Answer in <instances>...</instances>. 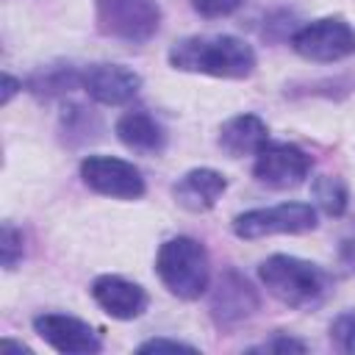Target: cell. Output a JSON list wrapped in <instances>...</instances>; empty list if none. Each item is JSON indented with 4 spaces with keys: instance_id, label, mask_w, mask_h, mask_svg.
I'll return each mask as SVG.
<instances>
[{
    "instance_id": "cell-19",
    "label": "cell",
    "mask_w": 355,
    "mask_h": 355,
    "mask_svg": "<svg viewBox=\"0 0 355 355\" xmlns=\"http://www.w3.org/2000/svg\"><path fill=\"white\" fill-rule=\"evenodd\" d=\"M330 333H333L336 344H338L344 352L355 355V316H352V313H347V316H338V319L333 322Z\"/></svg>"
},
{
    "instance_id": "cell-6",
    "label": "cell",
    "mask_w": 355,
    "mask_h": 355,
    "mask_svg": "<svg viewBox=\"0 0 355 355\" xmlns=\"http://www.w3.org/2000/svg\"><path fill=\"white\" fill-rule=\"evenodd\" d=\"M291 47L305 61H341L355 55V28L341 17H322L302 25L291 36Z\"/></svg>"
},
{
    "instance_id": "cell-9",
    "label": "cell",
    "mask_w": 355,
    "mask_h": 355,
    "mask_svg": "<svg viewBox=\"0 0 355 355\" xmlns=\"http://www.w3.org/2000/svg\"><path fill=\"white\" fill-rule=\"evenodd\" d=\"M261 305L258 291L236 269H225L211 294V316L222 330H233L247 322Z\"/></svg>"
},
{
    "instance_id": "cell-13",
    "label": "cell",
    "mask_w": 355,
    "mask_h": 355,
    "mask_svg": "<svg viewBox=\"0 0 355 355\" xmlns=\"http://www.w3.org/2000/svg\"><path fill=\"white\" fill-rule=\"evenodd\" d=\"M225 189H227V180L222 172L211 166H197L178 178V183L172 186V197L180 208L191 214H205L219 202Z\"/></svg>"
},
{
    "instance_id": "cell-2",
    "label": "cell",
    "mask_w": 355,
    "mask_h": 355,
    "mask_svg": "<svg viewBox=\"0 0 355 355\" xmlns=\"http://www.w3.org/2000/svg\"><path fill=\"white\" fill-rule=\"evenodd\" d=\"M258 277L277 302L297 311L319 308L333 288L330 275L319 263H311L297 255H283V252L261 261Z\"/></svg>"
},
{
    "instance_id": "cell-1",
    "label": "cell",
    "mask_w": 355,
    "mask_h": 355,
    "mask_svg": "<svg viewBox=\"0 0 355 355\" xmlns=\"http://www.w3.org/2000/svg\"><path fill=\"white\" fill-rule=\"evenodd\" d=\"M169 64L180 72L241 80L255 69V50L230 33H197L169 47Z\"/></svg>"
},
{
    "instance_id": "cell-18",
    "label": "cell",
    "mask_w": 355,
    "mask_h": 355,
    "mask_svg": "<svg viewBox=\"0 0 355 355\" xmlns=\"http://www.w3.org/2000/svg\"><path fill=\"white\" fill-rule=\"evenodd\" d=\"M0 258L6 269H14L22 261V233L11 225L3 222V233H0Z\"/></svg>"
},
{
    "instance_id": "cell-5",
    "label": "cell",
    "mask_w": 355,
    "mask_h": 355,
    "mask_svg": "<svg viewBox=\"0 0 355 355\" xmlns=\"http://www.w3.org/2000/svg\"><path fill=\"white\" fill-rule=\"evenodd\" d=\"M316 227V208L311 202H280L269 208H252L233 219V233L239 239H263L277 233H308Z\"/></svg>"
},
{
    "instance_id": "cell-17",
    "label": "cell",
    "mask_w": 355,
    "mask_h": 355,
    "mask_svg": "<svg viewBox=\"0 0 355 355\" xmlns=\"http://www.w3.org/2000/svg\"><path fill=\"white\" fill-rule=\"evenodd\" d=\"M80 75L83 72H75L72 67H44V72H36L33 78V92L36 94H61V92H69L72 86H80Z\"/></svg>"
},
{
    "instance_id": "cell-20",
    "label": "cell",
    "mask_w": 355,
    "mask_h": 355,
    "mask_svg": "<svg viewBox=\"0 0 355 355\" xmlns=\"http://www.w3.org/2000/svg\"><path fill=\"white\" fill-rule=\"evenodd\" d=\"M241 3H244V0H191L194 11L202 14V17H208V19H214V17H227V14L239 11Z\"/></svg>"
},
{
    "instance_id": "cell-12",
    "label": "cell",
    "mask_w": 355,
    "mask_h": 355,
    "mask_svg": "<svg viewBox=\"0 0 355 355\" xmlns=\"http://www.w3.org/2000/svg\"><path fill=\"white\" fill-rule=\"evenodd\" d=\"M92 297L94 302L111 316V319H119V322H128V319H139L144 311H147V291L133 283V280H125L119 275H100L94 277L92 283Z\"/></svg>"
},
{
    "instance_id": "cell-10",
    "label": "cell",
    "mask_w": 355,
    "mask_h": 355,
    "mask_svg": "<svg viewBox=\"0 0 355 355\" xmlns=\"http://www.w3.org/2000/svg\"><path fill=\"white\" fill-rule=\"evenodd\" d=\"M33 330L44 344L64 355H92L103 347L92 324L67 313H42L33 319Z\"/></svg>"
},
{
    "instance_id": "cell-23",
    "label": "cell",
    "mask_w": 355,
    "mask_h": 355,
    "mask_svg": "<svg viewBox=\"0 0 355 355\" xmlns=\"http://www.w3.org/2000/svg\"><path fill=\"white\" fill-rule=\"evenodd\" d=\"M338 258H341L344 266L355 269V222H352V225L341 233V239H338Z\"/></svg>"
},
{
    "instance_id": "cell-21",
    "label": "cell",
    "mask_w": 355,
    "mask_h": 355,
    "mask_svg": "<svg viewBox=\"0 0 355 355\" xmlns=\"http://www.w3.org/2000/svg\"><path fill=\"white\" fill-rule=\"evenodd\" d=\"M252 352H305V344L297 341V338H291V336H280L277 333L275 338L252 347Z\"/></svg>"
},
{
    "instance_id": "cell-16",
    "label": "cell",
    "mask_w": 355,
    "mask_h": 355,
    "mask_svg": "<svg viewBox=\"0 0 355 355\" xmlns=\"http://www.w3.org/2000/svg\"><path fill=\"white\" fill-rule=\"evenodd\" d=\"M313 200L327 216H341L347 211V186L336 175H319L313 180Z\"/></svg>"
},
{
    "instance_id": "cell-14",
    "label": "cell",
    "mask_w": 355,
    "mask_h": 355,
    "mask_svg": "<svg viewBox=\"0 0 355 355\" xmlns=\"http://www.w3.org/2000/svg\"><path fill=\"white\" fill-rule=\"evenodd\" d=\"M114 130H116V139L130 153H139V155H158L166 147V130L147 108H128L116 119Z\"/></svg>"
},
{
    "instance_id": "cell-24",
    "label": "cell",
    "mask_w": 355,
    "mask_h": 355,
    "mask_svg": "<svg viewBox=\"0 0 355 355\" xmlns=\"http://www.w3.org/2000/svg\"><path fill=\"white\" fill-rule=\"evenodd\" d=\"M19 89H22V83H19L14 75H8V72H6V75H3V97H0V103L6 105V103H8Z\"/></svg>"
},
{
    "instance_id": "cell-25",
    "label": "cell",
    "mask_w": 355,
    "mask_h": 355,
    "mask_svg": "<svg viewBox=\"0 0 355 355\" xmlns=\"http://www.w3.org/2000/svg\"><path fill=\"white\" fill-rule=\"evenodd\" d=\"M3 352H31L25 344H17V341H11V338H3Z\"/></svg>"
},
{
    "instance_id": "cell-3",
    "label": "cell",
    "mask_w": 355,
    "mask_h": 355,
    "mask_svg": "<svg viewBox=\"0 0 355 355\" xmlns=\"http://www.w3.org/2000/svg\"><path fill=\"white\" fill-rule=\"evenodd\" d=\"M155 272L169 294L178 300H200L211 283V263L205 247L191 236L166 239L155 255Z\"/></svg>"
},
{
    "instance_id": "cell-4",
    "label": "cell",
    "mask_w": 355,
    "mask_h": 355,
    "mask_svg": "<svg viewBox=\"0 0 355 355\" xmlns=\"http://www.w3.org/2000/svg\"><path fill=\"white\" fill-rule=\"evenodd\" d=\"M94 6L100 33L130 44L147 42L161 22V8L155 0H94Z\"/></svg>"
},
{
    "instance_id": "cell-15",
    "label": "cell",
    "mask_w": 355,
    "mask_h": 355,
    "mask_svg": "<svg viewBox=\"0 0 355 355\" xmlns=\"http://www.w3.org/2000/svg\"><path fill=\"white\" fill-rule=\"evenodd\" d=\"M269 141V128L258 114H236L219 128V147L230 158L258 155Z\"/></svg>"
},
{
    "instance_id": "cell-7",
    "label": "cell",
    "mask_w": 355,
    "mask_h": 355,
    "mask_svg": "<svg viewBox=\"0 0 355 355\" xmlns=\"http://www.w3.org/2000/svg\"><path fill=\"white\" fill-rule=\"evenodd\" d=\"M80 178L92 191L114 200H139L144 194L141 172L116 155H86L80 161Z\"/></svg>"
},
{
    "instance_id": "cell-8",
    "label": "cell",
    "mask_w": 355,
    "mask_h": 355,
    "mask_svg": "<svg viewBox=\"0 0 355 355\" xmlns=\"http://www.w3.org/2000/svg\"><path fill=\"white\" fill-rule=\"evenodd\" d=\"M311 172V155L288 141H266L263 150L255 155V166L252 175L258 178V183L286 191V189H297Z\"/></svg>"
},
{
    "instance_id": "cell-11",
    "label": "cell",
    "mask_w": 355,
    "mask_h": 355,
    "mask_svg": "<svg viewBox=\"0 0 355 355\" xmlns=\"http://www.w3.org/2000/svg\"><path fill=\"white\" fill-rule=\"evenodd\" d=\"M80 86L100 105H125L139 94L141 78L122 64H92L83 69Z\"/></svg>"
},
{
    "instance_id": "cell-22",
    "label": "cell",
    "mask_w": 355,
    "mask_h": 355,
    "mask_svg": "<svg viewBox=\"0 0 355 355\" xmlns=\"http://www.w3.org/2000/svg\"><path fill=\"white\" fill-rule=\"evenodd\" d=\"M139 352H197L191 344L175 341V338H150L139 344Z\"/></svg>"
}]
</instances>
